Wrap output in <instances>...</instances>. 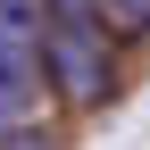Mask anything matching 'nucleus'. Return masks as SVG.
Listing matches in <instances>:
<instances>
[{
    "label": "nucleus",
    "mask_w": 150,
    "mask_h": 150,
    "mask_svg": "<svg viewBox=\"0 0 150 150\" xmlns=\"http://www.w3.org/2000/svg\"><path fill=\"white\" fill-rule=\"evenodd\" d=\"M100 0H42V83L67 108H100L108 100V25Z\"/></svg>",
    "instance_id": "1"
},
{
    "label": "nucleus",
    "mask_w": 150,
    "mask_h": 150,
    "mask_svg": "<svg viewBox=\"0 0 150 150\" xmlns=\"http://www.w3.org/2000/svg\"><path fill=\"white\" fill-rule=\"evenodd\" d=\"M42 83V0H0V125L33 117Z\"/></svg>",
    "instance_id": "2"
},
{
    "label": "nucleus",
    "mask_w": 150,
    "mask_h": 150,
    "mask_svg": "<svg viewBox=\"0 0 150 150\" xmlns=\"http://www.w3.org/2000/svg\"><path fill=\"white\" fill-rule=\"evenodd\" d=\"M100 8H108V17H117V25H125V33H150V0H100Z\"/></svg>",
    "instance_id": "3"
},
{
    "label": "nucleus",
    "mask_w": 150,
    "mask_h": 150,
    "mask_svg": "<svg viewBox=\"0 0 150 150\" xmlns=\"http://www.w3.org/2000/svg\"><path fill=\"white\" fill-rule=\"evenodd\" d=\"M0 150H59V142H50V134H33V125L17 117V125H0Z\"/></svg>",
    "instance_id": "4"
}]
</instances>
